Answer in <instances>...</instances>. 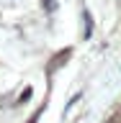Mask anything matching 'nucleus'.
I'll list each match as a JSON object with an SVG mask.
<instances>
[{"label":"nucleus","instance_id":"f257e3e1","mask_svg":"<svg viewBox=\"0 0 121 123\" xmlns=\"http://www.w3.org/2000/svg\"><path fill=\"white\" fill-rule=\"evenodd\" d=\"M39 113H41V110H39ZM39 113H36V115H34V118H31V121H28V123H36V121H39Z\"/></svg>","mask_w":121,"mask_h":123}]
</instances>
